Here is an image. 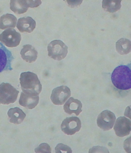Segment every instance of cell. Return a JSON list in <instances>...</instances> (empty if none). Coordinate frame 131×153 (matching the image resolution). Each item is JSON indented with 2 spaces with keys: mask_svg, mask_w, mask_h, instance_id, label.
<instances>
[{
  "mask_svg": "<svg viewBox=\"0 0 131 153\" xmlns=\"http://www.w3.org/2000/svg\"><path fill=\"white\" fill-rule=\"evenodd\" d=\"M67 2L69 6L71 7H74L75 6L80 5L82 2V1H65Z\"/></svg>",
  "mask_w": 131,
  "mask_h": 153,
  "instance_id": "cell-22",
  "label": "cell"
},
{
  "mask_svg": "<svg viewBox=\"0 0 131 153\" xmlns=\"http://www.w3.org/2000/svg\"><path fill=\"white\" fill-rule=\"evenodd\" d=\"M20 54L23 60L29 63L35 62L37 58V51L34 47L30 44L23 46Z\"/></svg>",
  "mask_w": 131,
  "mask_h": 153,
  "instance_id": "cell-15",
  "label": "cell"
},
{
  "mask_svg": "<svg viewBox=\"0 0 131 153\" xmlns=\"http://www.w3.org/2000/svg\"><path fill=\"white\" fill-rule=\"evenodd\" d=\"M7 115L10 119V122L15 124L21 123L26 117L25 113L18 107L10 108L7 112Z\"/></svg>",
  "mask_w": 131,
  "mask_h": 153,
  "instance_id": "cell-16",
  "label": "cell"
},
{
  "mask_svg": "<svg viewBox=\"0 0 131 153\" xmlns=\"http://www.w3.org/2000/svg\"><path fill=\"white\" fill-rule=\"evenodd\" d=\"M36 152L51 153V149L48 144L42 143L35 149Z\"/></svg>",
  "mask_w": 131,
  "mask_h": 153,
  "instance_id": "cell-21",
  "label": "cell"
},
{
  "mask_svg": "<svg viewBox=\"0 0 131 153\" xmlns=\"http://www.w3.org/2000/svg\"><path fill=\"white\" fill-rule=\"evenodd\" d=\"M121 0H103L102 6L105 11L110 13L117 12L121 7Z\"/></svg>",
  "mask_w": 131,
  "mask_h": 153,
  "instance_id": "cell-19",
  "label": "cell"
},
{
  "mask_svg": "<svg viewBox=\"0 0 131 153\" xmlns=\"http://www.w3.org/2000/svg\"><path fill=\"white\" fill-rule=\"evenodd\" d=\"M21 38L20 33L14 29L5 30L0 35V41L8 47H15L19 45Z\"/></svg>",
  "mask_w": 131,
  "mask_h": 153,
  "instance_id": "cell-5",
  "label": "cell"
},
{
  "mask_svg": "<svg viewBox=\"0 0 131 153\" xmlns=\"http://www.w3.org/2000/svg\"><path fill=\"white\" fill-rule=\"evenodd\" d=\"M114 130L118 137H122L129 135L131 130V121L125 117H119L116 120Z\"/></svg>",
  "mask_w": 131,
  "mask_h": 153,
  "instance_id": "cell-11",
  "label": "cell"
},
{
  "mask_svg": "<svg viewBox=\"0 0 131 153\" xmlns=\"http://www.w3.org/2000/svg\"><path fill=\"white\" fill-rule=\"evenodd\" d=\"M82 104L80 100L74 99L73 97L70 98L64 105L65 112L69 115L74 113L78 116L82 112Z\"/></svg>",
  "mask_w": 131,
  "mask_h": 153,
  "instance_id": "cell-13",
  "label": "cell"
},
{
  "mask_svg": "<svg viewBox=\"0 0 131 153\" xmlns=\"http://www.w3.org/2000/svg\"><path fill=\"white\" fill-rule=\"evenodd\" d=\"M20 83L22 92L25 94L38 95L42 91V85L37 75L31 72L21 73Z\"/></svg>",
  "mask_w": 131,
  "mask_h": 153,
  "instance_id": "cell-1",
  "label": "cell"
},
{
  "mask_svg": "<svg viewBox=\"0 0 131 153\" xmlns=\"http://www.w3.org/2000/svg\"><path fill=\"white\" fill-rule=\"evenodd\" d=\"M111 79L117 88L121 90L130 89L131 88L130 68L125 65H120L113 71Z\"/></svg>",
  "mask_w": 131,
  "mask_h": 153,
  "instance_id": "cell-2",
  "label": "cell"
},
{
  "mask_svg": "<svg viewBox=\"0 0 131 153\" xmlns=\"http://www.w3.org/2000/svg\"><path fill=\"white\" fill-rule=\"evenodd\" d=\"M117 51L121 55H126L131 51L130 40L127 39L121 38L116 43Z\"/></svg>",
  "mask_w": 131,
  "mask_h": 153,
  "instance_id": "cell-18",
  "label": "cell"
},
{
  "mask_svg": "<svg viewBox=\"0 0 131 153\" xmlns=\"http://www.w3.org/2000/svg\"><path fill=\"white\" fill-rule=\"evenodd\" d=\"M81 127V120L77 117L66 118L61 125L62 131L68 135H73L80 131Z\"/></svg>",
  "mask_w": 131,
  "mask_h": 153,
  "instance_id": "cell-8",
  "label": "cell"
},
{
  "mask_svg": "<svg viewBox=\"0 0 131 153\" xmlns=\"http://www.w3.org/2000/svg\"><path fill=\"white\" fill-rule=\"evenodd\" d=\"M19 92L9 83L0 84V105H9L15 102L17 99Z\"/></svg>",
  "mask_w": 131,
  "mask_h": 153,
  "instance_id": "cell-4",
  "label": "cell"
},
{
  "mask_svg": "<svg viewBox=\"0 0 131 153\" xmlns=\"http://www.w3.org/2000/svg\"><path fill=\"white\" fill-rule=\"evenodd\" d=\"M41 3V1L12 0L10 1V9L16 14L20 15L27 12L29 7H37Z\"/></svg>",
  "mask_w": 131,
  "mask_h": 153,
  "instance_id": "cell-6",
  "label": "cell"
},
{
  "mask_svg": "<svg viewBox=\"0 0 131 153\" xmlns=\"http://www.w3.org/2000/svg\"><path fill=\"white\" fill-rule=\"evenodd\" d=\"M55 152L56 153H72V150L70 147L63 143H59L55 147Z\"/></svg>",
  "mask_w": 131,
  "mask_h": 153,
  "instance_id": "cell-20",
  "label": "cell"
},
{
  "mask_svg": "<svg viewBox=\"0 0 131 153\" xmlns=\"http://www.w3.org/2000/svg\"><path fill=\"white\" fill-rule=\"evenodd\" d=\"M17 19L14 15L6 14L0 18V29L4 30L7 28H15Z\"/></svg>",
  "mask_w": 131,
  "mask_h": 153,
  "instance_id": "cell-17",
  "label": "cell"
},
{
  "mask_svg": "<svg viewBox=\"0 0 131 153\" xmlns=\"http://www.w3.org/2000/svg\"><path fill=\"white\" fill-rule=\"evenodd\" d=\"M48 56L56 60L64 59L68 53V47L60 40L51 42L48 46Z\"/></svg>",
  "mask_w": 131,
  "mask_h": 153,
  "instance_id": "cell-3",
  "label": "cell"
},
{
  "mask_svg": "<svg viewBox=\"0 0 131 153\" xmlns=\"http://www.w3.org/2000/svg\"><path fill=\"white\" fill-rule=\"evenodd\" d=\"M71 91L66 86H61L54 89L51 95V100L55 105H63L70 97Z\"/></svg>",
  "mask_w": 131,
  "mask_h": 153,
  "instance_id": "cell-7",
  "label": "cell"
},
{
  "mask_svg": "<svg viewBox=\"0 0 131 153\" xmlns=\"http://www.w3.org/2000/svg\"><path fill=\"white\" fill-rule=\"evenodd\" d=\"M38 95L25 94L22 91L19 100V103L21 106L30 109L35 108L38 103Z\"/></svg>",
  "mask_w": 131,
  "mask_h": 153,
  "instance_id": "cell-12",
  "label": "cell"
},
{
  "mask_svg": "<svg viewBox=\"0 0 131 153\" xmlns=\"http://www.w3.org/2000/svg\"><path fill=\"white\" fill-rule=\"evenodd\" d=\"M115 120V116L114 113L109 110H104L98 117L97 125L102 130L107 131L113 127Z\"/></svg>",
  "mask_w": 131,
  "mask_h": 153,
  "instance_id": "cell-9",
  "label": "cell"
},
{
  "mask_svg": "<svg viewBox=\"0 0 131 153\" xmlns=\"http://www.w3.org/2000/svg\"><path fill=\"white\" fill-rule=\"evenodd\" d=\"M36 27V21L31 17L20 18L17 24V28L21 33H32Z\"/></svg>",
  "mask_w": 131,
  "mask_h": 153,
  "instance_id": "cell-14",
  "label": "cell"
},
{
  "mask_svg": "<svg viewBox=\"0 0 131 153\" xmlns=\"http://www.w3.org/2000/svg\"><path fill=\"white\" fill-rule=\"evenodd\" d=\"M14 59L12 52L0 42V73L12 70V62Z\"/></svg>",
  "mask_w": 131,
  "mask_h": 153,
  "instance_id": "cell-10",
  "label": "cell"
}]
</instances>
